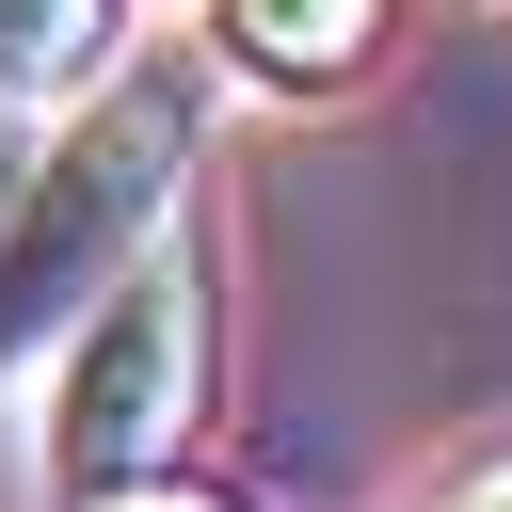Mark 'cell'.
<instances>
[{"instance_id": "cell-1", "label": "cell", "mask_w": 512, "mask_h": 512, "mask_svg": "<svg viewBox=\"0 0 512 512\" xmlns=\"http://www.w3.org/2000/svg\"><path fill=\"white\" fill-rule=\"evenodd\" d=\"M192 80L176 64H112L96 80V112L0 192V368L32 352V336H64L144 240H160V208H176V176H192Z\"/></svg>"}, {"instance_id": "cell-2", "label": "cell", "mask_w": 512, "mask_h": 512, "mask_svg": "<svg viewBox=\"0 0 512 512\" xmlns=\"http://www.w3.org/2000/svg\"><path fill=\"white\" fill-rule=\"evenodd\" d=\"M192 400H208V256L144 240L80 304V352H64V400H48V480L80 512L128 496V480H160V448L192 432Z\"/></svg>"}, {"instance_id": "cell-3", "label": "cell", "mask_w": 512, "mask_h": 512, "mask_svg": "<svg viewBox=\"0 0 512 512\" xmlns=\"http://www.w3.org/2000/svg\"><path fill=\"white\" fill-rule=\"evenodd\" d=\"M208 48L272 96H336L368 48H384V0H208Z\"/></svg>"}, {"instance_id": "cell-4", "label": "cell", "mask_w": 512, "mask_h": 512, "mask_svg": "<svg viewBox=\"0 0 512 512\" xmlns=\"http://www.w3.org/2000/svg\"><path fill=\"white\" fill-rule=\"evenodd\" d=\"M112 48V0H0V96H48Z\"/></svg>"}, {"instance_id": "cell-5", "label": "cell", "mask_w": 512, "mask_h": 512, "mask_svg": "<svg viewBox=\"0 0 512 512\" xmlns=\"http://www.w3.org/2000/svg\"><path fill=\"white\" fill-rule=\"evenodd\" d=\"M96 512H224V496H160V480H128V496H96Z\"/></svg>"}, {"instance_id": "cell-6", "label": "cell", "mask_w": 512, "mask_h": 512, "mask_svg": "<svg viewBox=\"0 0 512 512\" xmlns=\"http://www.w3.org/2000/svg\"><path fill=\"white\" fill-rule=\"evenodd\" d=\"M448 512H512V464H480V480H464V496H448Z\"/></svg>"}, {"instance_id": "cell-7", "label": "cell", "mask_w": 512, "mask_h": 512, "mask_svg": "<svg viewBox=\"0 0 512 512\" xmlns=\"http://www.w3.org/2000/svg\"><path fill=\"white\" fill-rule=\"evenodd\" d=\"M0 192H16V96H0Z\"/></svg>"}]
</instances>
